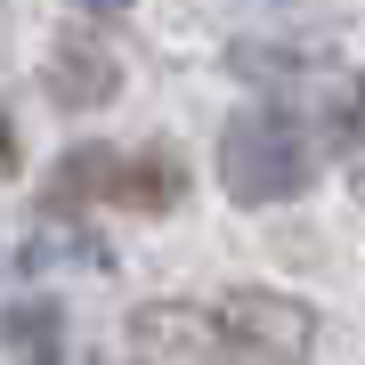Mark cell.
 Here are the masks:
<instances>
[{"label":"cell","mask_w":365,"mask_h":365,"mask_svg":"<svg viewBox=\"0 0 365 365\" xmlns=\"http://www.w3.org/2000/svg\"><path fill=\"white\" fill-rule=\"evenodd\" d=\"M146 341L163 349H195V357H235V365H300L317 341V317L284 292H227L220 309L179 317V309H146L138 317Z\"/></svg>","instance_id":"6da1fadb"},{"label":"cell","mask_w":365,"mask_h":365,"mask_svg":"<svg viewBox=\"0 0 365 365\" xmlns=\"http://www.w3.org/2000/svg\"><path fill=\"white\" fill-rule=\"evenodd\" d=\"M220 179L235 203H292L309 187V138L292 114H235L220 130Z\"/></svg>","instance_id":"7a4b0ae2"},{"label":"cell","mask_w":365,"mask_h":365,"mask_svg":"<svg viewBox=\"0 0 365 365\" xmlns=\"http://www.w3.org/2000/svg\"><path fill=\"white\" fill-rule=\"evenodd\" d=\"M122 90V66H114V49L90 33H57L49 41V98L57 106H73V114H90V106H106Z\"/></svg>","instance_id":"3957f363"},{"label":"cell","mask_w":365,"mask_h":365,"mask_svg":"<svg viewBox=\"0 0 365 365\" xmlns=\"http://www.w3.org/2000/svg\"><path fill=\"white\" fill-rule=\"evenodd\" d=\"M98 195H114V203H130V211H170L187 195V170H179V155H130V163H106V187Z\"/></svg>","instance_id":"277c9868"},{"label":"cell","mask_w":365,"mask_h":365,"mask_svg":"<svg viewBox=\"0 0 365 365\" xmlns=\"http://www.w3.org/2000/svg\"><path fill=\"white\" fill-rule=\"evenodd\" d=\"M0 349L16 365H57L66 357V309H57V300H16V309H0Z\"/></svg>","instance_id":"5b68a950"},{"label":"cell","mask_w":365,"mask_h":365,"mask_svg":"<svg viewBox=\"0 0 365 365\" xmlns=\"http://www.w3.org/2000/svg\"><path fill=\"white\" fill-rule=\"evenodd\" d=\"M106 163H114V155H106V146H81V155H66V163H57V195H98V187H106Z\"/></svg>","instance_id":"8992f818"},{"label":"cell","mask_w":365,"mask_h":365,"mask_svg":"<svg viewBox=\"0 0 365 365\" xmlns=\"http://www.w3.org/2000/svg\"><path fill=\"white\" fill-rule=\"evenodd\" d=\"M16 170V130H9V114H0V179Z\"/></svg>","instance_id":"52a82bcc"},{"label":"cell","mask_w":365,"mask_h":365,"mask_svg":"<svg viewBox=\"0 0 365 365\" xmlns=\"http://www.w3.org/2000/svg\"><path fill=\"white\" fill-rule=\"evenodd\" d=\"M349 130L365 138V81H357V90H349Z\"/></svg>","instance_id":"ba28073f"},{"label":"cell","mask_w":365,"mask_h":365,"mask_svg":"<svg viewBox=\"0 0 365 365\" xmlns=\"http://www.w3.org/2000/svg\"><path fill=\"white\" fill-rule=\"evenodd\" d=\"M81 9H130V0H81Z\"/></svg>","instance_id":"9c48e42d"}]
</instances>
